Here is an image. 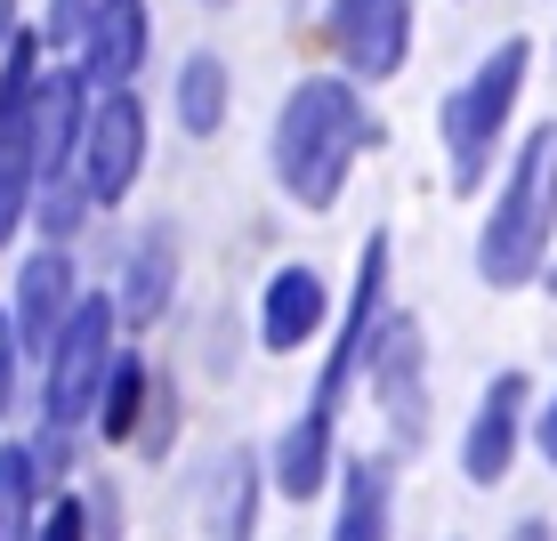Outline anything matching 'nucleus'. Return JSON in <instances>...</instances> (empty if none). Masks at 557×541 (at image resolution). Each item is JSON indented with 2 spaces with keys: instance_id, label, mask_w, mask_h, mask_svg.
I'll use <instances>...</instances> for the list:
<instances>
[{
  "instance_id": "nucleus-17",
  "label": "nucleus",
  "mask_w": 557,
  "mask_h": 541,
  "mask_svg": "<svg viewBox=\"0 0 557 541\" xmlns=\"http://www.w3.org/2000/svg\"><path fill=\"white\" fill-rule=\"evenodd\" d=\"M226 106H235V73H226L219 49H195L170 82V113H178L186 138H219L226 130Z\"/></svg>"
},
{
  "instance_id": "nucleus-3",
  "label": "nucleus",
  "mask_w": 557,
  "mask_h": 541,
  "mask_svg": "<svg viewBox=\"0 0 557 541\" xmlns=\"http://www.w3.org/2000/svg\"><path fill=\"white\" fill-rule=\"evenodd\" d=\"M525 82H533V41L509 33V41H493L485 57H476L469 82L445 89V106H436V138H445L453 195H485V186H493V162H502V146H509V122H517Z\"/></svg>"
},
{
  "instance_id": "nucleus-7",
  "label": "nucleus",
  "mask_w": 557,
  "mask_h": 541,
  "mask_svg": "<svg viewBox=\"0 0 557 541\" xmlns=\"http://www.w3.org/2000/svg\"><path fill=\"white\" fill-rule=\"evenodd\" d=\"M82 267H73V250H57V243H33L25 259H16V283H9V332L16 347H25V364L41 372L49 364V347L65 340V323H73V307H82Z\"/></svg>"
},
{
  "instance_id": "nucleus-22",
  "label": "nucleus",
  "mask_w": 557,
  "mask_h": 541,
  "mask_svg": "<svg viewBox=\"0 0 557 541\" xmlns=\"http://www.w3.org/2000/svg\"><path fill=\"white\" fill-rule=\"evenodd\" d=\"M33 541H89V509H82V485L49 501V509H41V526H33Z\"/></svg>"
},
{
  "instance_id": "nucleus-24",
  "label": "nucleus",
  "mask_w": 557,
  "mask_h": 541,
  "mask_svg": "<svg viewBox=\"0 0 557 541\" xmlns=\"http://www.w3.org/2000/svg\"><path fill=\"white\" fill-rule=\"evenodd\" d=\"M16 396H25V347L9 332V307H0V420L16 413Z\"/></svg>"
},
{
  "instance_id": "nucleus-16",
  "label": "nucleus",
  "mask_w": 557,
  "mask_h": 541,
  "mask_svg": "<svg viewBox=\"0 0 557 541\" xmlns=\"http://www.w3.org/2000/svg\"><path fill=\"white\" fill-rule=\"evenodd\" d=\"M259 493H275V485H267V453L235 444V453L210 460V477H202V526H210V541H251L259 533Z\"/></svg>"
},
{
  "instance_id": "nucleus-13",
  "label": "nucleus",
  "mask_w": 557,
  "mask_h": 541,
  "mask_svg": "<svg viewBox=\"0 0 557 541\" xmlns=\"http://www.w3.org/2000/svg\"><path fill=\"white\" fill-rule=\"evenodd\" d=\"M178 299V235L170 226H138L113 267V307H122V332H153Z\"/></svg>"
},
{
  "instance_id": "nucleus-11",
  "label": "nucleus",
  "mask_w": 557,
  "mask_h": 541,
  "mask_svg": "<svg viewBox=\"0 0 557 541\" xmlns=\"http://www.w3.org/2000/svg\"><path fill=\"white\" fill-rule=\"evenodd\" d=\"M332 323H339V307H332L323 267L283 259L275 275H267V292H259V347L267 356H299V347H315Z\"/></svg>"
},
{
  "instance_id": "nucleus-14",
  "label": "nucleus",
  "mask_w": 557,
  "mask_h": 541,
  "mask_svg": "<svg viewBox=\"0 0 557 541\" xmlns=\"http://www.w3.org/2000/svg\"><path fill=\"white\" fill-rule=\"evenodd\" d=\"M82 82L98 89H129L146 65V0H89V25H82V49H73Z\"/></svg>"
},
{
  "instance_id": "nucleus-27",
  "label": "nucleus",
  "mask_w": 557,
  "mask_h": 541,
  "mask_svg": "<svg viewBox=\"0 0 557 541\" xmlns=\"http://www.w3.org/2000/svg\"><path fill=\"white\" fill-rule=\"evenodd\" d=\"M542 292H549V299H557V267H549V275H542Z\"/></svg>"
},
{
  "instance_id": "nucleus-5",
  "label": "nucleus",
  "mask_w": 557,
  "mask_h": 541,
  "mask_svg": "<svg viewBox=\"0 0 557 541\" xmlns=\"http://www.w3.org/2000/svg\"><path fill=\"white\" fill-rule=\"evenodd\" d=\"M388 259H396V243H388V226H372L363 235V259H356V283H348V307H339V323H332V347H323V372H315V413H332L339 420V404L356 396V380H363V356H372V332L388 323Z\"/></svg>"
},
{
  "instance_id": "nucleus-6",
  "label": "nucleus",
  "mask_w": 557,
  "mask_h": 541,
  "mask_svg": "<svg viewBox=\"0 0 557 541\" xmlns=\"http://www.w3.org/2000/svg\"><path fill=\"white\" fill-rule=\"evenodd\" d=\"M363 389L396 437V460L420 453V437H429V332H420V316L388 307V323L372 332V356H363Z\"/></svg>"
},
{
  "instance_id": "nucleus-12",
  "label": "nucleus",
  "mask_w": 557,
  "mask_h": 541,
  "mask_svg": "<svg viewBox=\"0 0 557 541\" xmlns=\"http://www.w3.org/2000/svg\"><path fill=\"white\" fill-rule=\"evenodd\" d=\"M339 460H348L339 420L315 413V404H299V413L283 420V437L267 444V485H275L283 501H323L339 485Z\"/></svg>"
},
{
  "instance_id": "nucleus-18",
  "label": "nucleus",
  "mask_w": 557,
  "mask_h": 541,
  "mask_svg": "<svg viewBox=\"0 0 557 541\" xmlns=\"http://www.w3.org/2000/svg\"><path fill=\"white\" fill-rule=\"evenodd\" d=\"M146 404H153V364L138 356V347H122V356H113V372H106V396H98L89 437H98V444H138Z\"/></svg>"
},
{
  "instance_id": "nucleus-9",
  "label": "nucleus",
  "mask_w": 557,
  "mask_h": 541,
  "mask_svg": "<svg viewBox=\"0 0 557 541\" xmlns=\"http://www.w3.org/2000/svg\"><path fill=\"white\" fill-rule=\"evenodd\" d=\"M138 170H146V98L138 89H106L98 113H89V138H82L73 179H82V195L98 210H122L129 186H138Z\"/></svg>"
},
{
  "instance_id": "nucleus-25",
  "label": "nucleus",
  "mask_w": 557,
  "mask_h": 541,
  "mask_svg": "<svg viewBox=\"0 0 557 541\" xmlns=\"http://www.w3.org/2000/svg\"><path fill=\"white\" fill-rule=\"evenodd\" d=\"M533 444H542V460L557 469V389L542 396V413H533Z\"/></svg>"
},
{
  "instance_id": "nucleus-21",
  "label": "nucleus",
  "mask_w": 557,
  "mask_h": 541,
  "mask_svg": "<svg viewBox=\"0 0 557 541\" xmlns=\"http://www.w3.org/2000/svg\"><path fill=\"white\" fill-rule=\"evenodd\" d=\"M170 444H178V380H162V372H153V404H146L138 453H146V460H170Z\"/></svg>"
},
{
  "instance_id": "nucleus-15",
  "label": "nucleus",
  "mask_w": 557,
  "mask_h": 541,
  "mask_svg": "<svg viewBox=\"0 0 557 541\" xmlns=\"http://www.w3.org/2000/svg\"><path fill=\"white\" fill-rule=\"evenodd\" d=\"M323 541H396V453H348Z\"/></svg>"
},
{
  "instance_id": "nucleus-26",
  "label": "nucleus",
  "mask_w": 557,
  "mask_h": 541,
  "mask_svg": "<svg viewBox=\"0 0 557 541\" xmlns=\"http://www.w3.org/2000/svg\"><path fill=\"white\" fill-rule=\"evenodd\" d=\"M502 541H557V526H549V517H517Z\"/></svg>"
},
{
  "instance_id": "nucleus-1",
  "label": "nucleus",
  "mask_w": 557,
  "mask_h": 541,
  "mask_svg": "<svg viewBox=\"0 0 557 541\" xmlns=\"http://www.w3.org/2000/svg\"><path fill=\"white\" fill-rule=\"evenodd\" d=\"M372 146H380V122L363 106V89L348 73H307V82H292V98L275 113L267 162H275V186L299 210H332Z\"/></svg>"
},
{
  "instance_id": "nucleus-29",
  "label": "nucleus",
  "mask_w": 557,
  "mask_h": 541,
  "mask_svg": "<svg viewBox=\"0 0 557 541\" xmlns=\"http://www.w3.org/2000/svg\"><path fill=\"white\" fill-rule=\"evenodd\" d=\"M210 9H226V0H210Z\"/></svg>"
},
{
  "instance_id": "nucleus-2",
  "label": "nucleus",
  "mask_w": 557,
  "mask_h": 541,
  "mask_svg": "<svg viewBox=\"0 0 557 541\" xmlns=\"http://www.w3.org/2000/svg\"><path fill=\"white\" fill-rule=\"evenodd\" d=\"M549 250H557V122H533L493 186L485 226H476V283L525 292L549 275Z\"/></svg>"
},
{
  "instance_id": "nucleus-28",
  "label": "nucleus",
  "mask_w": 557,
  "mask_h": 541,
  "mask_svg": "<svg viewBox=\"0 0 557 541\" xmlns=\"http://www.w3.org/2000/svg\"><path fill=\"white\" fill-rule=\"evenodd\" d=\"M549 65H557V41H549Z\"/></svg>"
},
{
  "instance_id": "nucleus-4",
  "label": "nucleus",
  "mask_w": 557,
  "mask_h": 541,
  "mask_svg": "<svg viewBox=\"0 0 557 541\" xmlns=\"http://www.w3.org/2000/svg\"><path fill=\"white\" fill-rule=\"evenodd\" d=\"M113 356H122V307H113V292H89L82 307H73L65 340H57V347H49V364H41V429H73V437H89Z\"/></svg>"
},
{
  "instance_id": "nucleus-23",
  "label": "nucleus",
  "mask_w": 557,
  "mask_h": 541,
  "mask_svg": "<svg viewBox=\"0 0 557 541\" xmlns=\"http://www.w3.org/2000/svg\"><path fill=\"white\" fill-rule=\"evenodd\" d=\"M82 509H89V541H122V493H113L106 477L82 485Z\"/></svg>"
},
{
  "instance_id": "nucleus-20",
  "label": "nucleus",
  "mask_w": 557,
  "mask_h": 541,
  "mask_svg": "<svg viewBox=\"0 0 557 541\" xmlns=\"http://www.w3.org/2000/svg\"><path fill=\"white\" fill-rule=\"evenodd\" d=\"M98 219V202L82 195V179H49L41 195H33V226H41V243H57V250H73V235Z\"/></svg>"
},
{
  "instance_id": "nucleus-19",
  "label": "nucleus",
  "mask_w": 557,
  "mask_h": 541,
  "mask_svg": "<svg viewBox=\"0 0 557 541\" xmlns=\"http://www.w3.org/2000/svg\"><path fill=\"white\" fill-rule=\"evenodd\" d=\"M49 501L57 493L41 485L33 453H25V444H0V541H33V526H41Z\"/></svg>"
},
{
  "instance_id": "nucleus-10",
  "label": "nucleus",
  "mask_w": 557,
  "mask_h": 541,
  "mask_svg": "<svg viewBox=\"0 0 557 541\" xmlns=\"http://www.w3.org/2000/svg\"><path fill=\"white\" fill-rule=\"evenodd\" d=\"M323 33H332L348 82H396L412 57V0H332L323 9Z\"/></svg>"
},
{
  "instance_id": "nucleus-8",
  "label": "nucleus",
  "mask_w": 557,
  "mask_h": 541,
  "mask_svg": "<svg viewBox=\"0 0 557 541\" xmlns=\"http://www.w3.org/2000/svg\"><path fill=\"white\" fill-rule=\"evenodd\" d=\"M533 413H542V396H533V372H493L485 380V396H476V413H469V429H460V477L469 485H502V477L517 469V453H525V437H533Z\"/></svg>"
}]
</instances>
